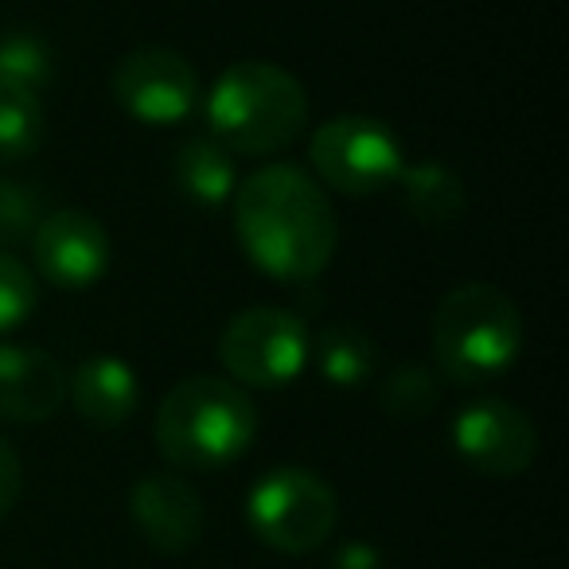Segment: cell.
Here are the masks:
<instances>
[{
    "label": "cell",
    "instance_id": "obj_4",
    "mask_svg": "<svg viewBox=\"0 0 569 569\" xmlns=\"http://www.w3.org/2000/svg\"><path fill=\"white\" fill-rule=\"evenodd\" d=\"M522 320L515 301L488 281L457 284L433 317V363L445 379L472 387L499 379L519 359Z\"/></svg>",
    "mask_w": 569,
    "mask_h": 569
},
{
    "label": "cell",
    "instance_id": "obj_19",
    "mask_svg": "<svg viewBox=\"0 0 569 569\" xmlns=\"http://www.w3.org/2000/svg\"><path fill=\"white\" fill-rule=\"evenodd\" d=\"M382 410L398 421H421L437 406V375L421 363H402L382 379Z\"/></svg>",
    "mask_w": 569,
    "mask_h": 569
},
{
    "label": "cell",
    "instance_id": "obj_20",
    "mask_svg": "<svg viewBox=\"0 0 569 569\" xmlns=\"http://www.w3.org/2000/svg\"><path fill=\"white\" fill-rule=\"evenodd\" d=\"M36 312V277L17 253L0 250V336L17 332Z\"/></svg>",
    "mask_w": 569,
    "mask_h": 569
},
{
    "label": "cell",
    "instance_id": "obj_21",
    "mask_svg": "<svg viewBox=\"0 0 569 569\" xmlns=\"http://www.w3.org/2000/svg\"><path fill=\"white\" fill-rule=\"evenodd\" d=\"M40 211L43 196L17 180H0V246L32 238V230L40 227Z\"/></svg>",
    "mask_w": 569,
    "mask_h": 569
},
{
    "label": "cell",
    "instance_id": "obj_11",
    "mask_svg": "<svg viewBox=\"0 0 569 569\" xmlns=\"http://www.w3.org/2000/svg\"><path fill=\"white\" fill-rule=\"evenodd\" d=\"M129 519L157 553H188L203 535V499L180 476H144L129 491Z\"/></svg>",
    "mask_w": 569,
    "mask_h": 569
},
{
    "label": "cell",
    "instance_id": "obj_18",
    "mask_svg": "<svg viewBox=\"0 0 569 569\" xmlns=\"http://www.w3.org/2000/svg\"><path fill=\"white\" fill-rule=\"evenodd\" d=\"M56 74V56H51L48 40L36 32H9L0 36V82L4 87H20L40 94Z\"/></svg>",
    "mask_w": 569,
    "mask_h": 569
},
{
    "label": "cell",
    "instance_id": "obj_6",
    "mask_svg": "<svg viewBox=\"0 0 569 569\" xmlns=\"http://www.w3.org/2000/svg\"><path fill=\"white\" fill-rule=\"evenodd\" d=\"M312 359V336L305 320L277 305L242 309L219 336V363L238 387L277 390L293 382Z\"/></svg>",
    "mask_w": 569,
    "mask_h": 569
},
{
    "label": "cell",
    "instance_id": "obj_15",
    "mask_svg": "<svg viewBox=\"0 0 569 569\" xmlns=\"http://www.w3.org/2000/svg\"><path fill=\"white\" fill-rule=\"evenodd\" d=\"M398 188H402L406 211L421 222H452L465 214V203H468L465 180L445 164L426 160V164L402 168Z\"/></svg>",
    "mask_w": 569,
    "mask_h": 569
},
{
    "label": "cell",
    "instance_id": "obj_17",
    "mask_svg": "<svg viewBox=\"0 0 569 569\" xmlns=\"http://www.w3.org/2000/svg\"><path fill=\"white\" fill-rule=\"evenodd\" d=\"M43 144L40 94L0 82V160H24Z\"/></svg>",
    "mask_w": 569,
    "mask_h": 569
},
{
    "label": "cell",
    "instance_id": "obj_22",
    "mask_svg": "<svg viewBox=\"0 0 569 569\" xmlns=\"http://www.w3.org/2000/svg\"><path fill=\"white\" fill-rule=\"evenodd\" d=\"M20 491H24V468H20L17 449L0 437V522L9 519L12 507L20 503Z\"/></svg>",
    "mask_w": 569,
    "mask_h": 569
},
{
    "label": "cell",
    "instance_id": "obj_5",
    "mask_svg": "<svg viewBox=\"0 0 569 569\" xmlns=\"http://www.w3.org/2000/svg\"><path fill=\"white\" fill-rule=\"evenodd\" d=\"M340 503L325 476L309 468L281 465L269 468L246 496V522L250 530L277 553H305L320 550L332 538Z\"/></svg>",
    "mask_w": 569,
    "mask_h": 569
},
{
    "label": "cell",
    "instance_id": "obj_3",
    "mask_svg": "<svg viewBox=\"0 0 569 569\" xmlns=\"http://www.w3.org/2000/svg\"><path fill=\"white\" fill-rule=\"evenodd\" d=\"M152 433L168 465L211 472L246 457L258 437V410L238 382L196 375L164 395Z\"/></svg>",
    "mask_w": 569,
    "mask_h": 569
},
{
    "label": "cell",
    "instance_id": "obj_8",
    "mask_svg": "<svg viewBox=\"0 0 569 569\" xmlns=\"http://www.w3.org/2000/svg\"><path fill=\"white\" fill-rule=\"evenodd\" d=\"M113 98L141 126H180L199 110V74L172 48H137L113 67Z\"/></svg>",
    "mask_w": 569,
    "mask_h": 569
},
{
    "label": "cell",
    "instance_id": "obj_2",
    "mask_svg": "<svg viewBox=\"0 0 569 569\" xmlns=\"http://www.w3.org/2000/svg\"><path fill=\"white\" fill-rule=\"evenodd\" d=\"M309 94L301 79L266 59H242L214 79L207 94V126L227 152L273 157L305 133Z\"/></svg>",
    "mask_w": 569,
    "mask_h": 569
},
{
    "label": "cell",
    "instance_id": "obj_1",
    "mask_svg": "<svg viewBox=\"0 0 569 569\" xmlns=\"http://www.w3.org/2000/svg\"><path fill=\"white\" fill-rule=\"evenodd\" d=\"M234 230L246 258L284 284L325 273L340 242L332 199L297 164H266L238 183Z\"/></svg>",
    "mask_w": 569,
    "mask_h": 569
},
{
    "label": "cell",
    "instance_id": "obj_12",
    "mask_svg": "<svg viewBox=\"0 0 569 569\" xmlns=\"http://www.w3.org/2000/svg\"><path fill=\"white\" fill-rule=\"evenodd\" d=\"M67 367L40 348L0 343V421L36 426L67 406Z\"/></svg>",
    "mask_w": 569,
    "mask_h": 569
},
{
    "label": "cell",
    "instance_id": "obj_14",
    "mask_svg": "<svg viewBox=\"0 0 569 569\" xmlns=\"http://www.w3.org/2000/svg\"><path fill=\"white\" fill-rule=\"evenodd\" d=\"M172 176L176 188L188 203L214 211L222 207L238 188V172H234V157L222 149L214 137H191L176 149L172 160Z\"/></svg>",
    "mask_w": 569,
    "mask_h": 569
},
{
    "label": "cell",
    "instance_id": "obj_13",
    "mask_svg": "<svg viewBox=\"0 0 569 569\" xmlns=\"http://www.w3.org/2000/svg\"><path fill=\"white\" fill-rule=\"evenodd\" d=\"M67 398L79 410V418L94 429H118L133 418L137 398V375L126 359L118 356H90L87 363L74 367L67 379Z\"/></svg>",
    "mask_w": 569,
    "mask_h": 569
},
{
    "label": "cell",
    "instance_id": "obj_16",
    "mask_svg": "<svg viewBox=\"0 0 569 569\" xmlns=\"http://www.w3.org/2000/svg\"><path fill=\"white\" fill-rule=\"evenodd\" d=\"M312 359L332 387H363L375 371V343L359 328L336 325L325 328L320 340H312Z\"/></svg>",
    "mask_w": 569,
    "mask_h": 569
},
{
    "label": "cell",
    "instance_id": "obj_10",
    "mask_svg": "<svg viewBox=\"0 0 569 569\" xmlns=\"http://www.w3.org/2000/svg\"><path fill=\"white\" fill-rule=\"evenodd\" d=\"M36 269L56 289H87L110 266V234L87 211H51L32 230Z\"/></svg>",
    "mask_w": 569,
    "mask_h": 569
},
{
    "label": "cell",
    "instance_id": "obj_7",
    "mask_svg": "<svg viewBox=\"0 0 569 569\" xmlns=\"http://www.w3.org/2000/svg\"><path fill=\"white\" fill-rule=\"evenodd\" d=\"M309 160L320 180L343 196H379L382 188L398 183L406 168L402 141L395 137V129L367 113L328 118L312 133Z\"/></svg>",
    "mask_w": 569,
    "mask_h": 569
},
{
    "label": "cell",
    "instance_id": "obj_23",
    "mask_svg": "<svg viewBox=\"0 0 569 569\" xmlns=\"http://www.w3.org/2000/svg\"><path fill=\"white\" fill-rule=\"evenodd\" d=\"M332 569H382V553L367 542H343L332 558Z\"/></svg>",
    "mask_w": 569,
    "mask_h": 569
},
{
    "label": "cell",
    "instance_id": "obj_9",
    "mask_svg": "<svg viewBox=\"0 0 569 569\" xmlns=\"http://www.w3.org/2000/svg\"><path fill=\"white\" fill-rule=\"evenodd\" d=\"M460 460L483 476H522L538 457V429L519 406L503 398H476L452 421Z\"/></svg>",
    "mask_w": 569,
    "mask_h": 569
}]
</instances>
